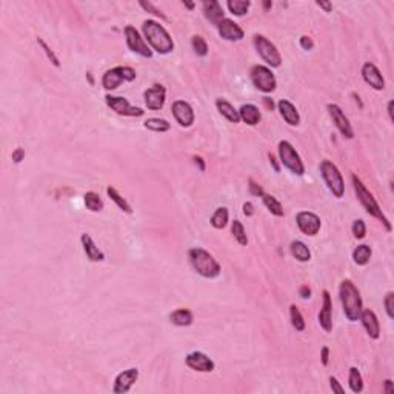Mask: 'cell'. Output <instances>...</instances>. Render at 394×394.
Wrapping results in <instances>:
<instances>
[{"instance_id":"91938a15","label":"cell","mask_w":394,"mask_h":394,"mask_svg":"<svg viewBox=\"0 0 394 394\" xmlns=\"http://www.w3.org/2000/svg\"><path fill=\"white\" fill-rule=\"evenodd\" d=\"M263 6H265V9H268V8H271V6H273V3H271V2H265V3H263Z\"/></svg>"},{"instance_id":"44dd1931","label":"cell","mask_w":394,"mask_h":394,"mask_svg":"<svg viewBox=\"0 0 394 394\" xmlns=\"http://www.w3.org/2000/svg\"><path fill=\"white\" fill-rule=\"evenodd\" d=\"M359 319L362 320V325L366 330L369 338H371V339H379V336H380V325H379V320H377V316L374 314V311H371V310H362L361 317H359Z\"/></svg>"},{"instance_id":"7dc6e473","label":"cell","mask_w":394,"mask_h":394,"mask_svg":"<svg viewBox=\"0 0 394 394\" xmlns=\"http://www.w3.org/2000/svg\"><path fill=\"white\" fill-rule=\"evenodd\" d=\"M23 157H25V151H23V148H17L16 151L13 153V160L16 162V164H19V162L23 160Z\"/></svg>"},{"instance_id":"c3c4849f","label":"cell","mask_w":394,"mask_h":394,"mask_svg":"<svg viewBox=\"0 0 394 394\" xmlns=\"http://www.w3.org/2000/svg\"><path fill=\"white\" fill-rule=\"evenodd\" d=\"M320 357H322V364L327 366L328 362H330V348H328V346H323V348H322V356Z\"/></svg>"},{"instance_id":"1f68e13d","label":"cell","mask_w":394,"mask_h":394,"mask_svg":"<svg viewBox=\"0 0 394 394\" xmlns=\"http://www.w3.org/2000/svg\"><path fill=\"white\" fill-rule=\"evenodd\" d=\"M251 6V2L245 0H228V8L236 16H245Z\"/></svg>"},{"instance_id":"816d5d0a","label":"cell","mask_w":394,"mask_h":394,"mask_svg":"<svg viewBox=\"0 0 394 394\" xmlns=\"http://www.w3.org/2000/svg\"><path fill=\"white\" fill-rule=\"evenodd\" d=\"M385 393H387V394H393V393H394L393 380H390V379H387V380H385Z\"/></svg>"},{"instance_id":"cb8c5ba5","label":"cell","mask_w":394,"mask_h":394,"mask_svg":"<svg viewBox=\"0 0 394 394\" xmlns=\"http://www.w3.org/2000/svg\"><path fill=\"white\" fill-rule=\"evenodd\" d=\"M203 13H205V17L211 23H214V25H219V23L224 20V9L216 0H210V2L203 3Z\"/></svg>"},{"instance_id":"836d02e7","label":"cell","mask_w":394,"mask_h":394,"mask_svg":"<svg viewBox=\"0 0 394 394\" xmlns=\"http://www.w3.org/2000/svg\"><path fill=\"white\" fill-rule=\"evenodd\" d=\"M107 193H108V196L111 197V200L113 202H115V205H117L120 210H123L125 213H128V214H131L133 213V210H131V206H130V203L126 202L123 197L115 191V188H113V187H108L107 188Z\"/></svg>"},{"instance_id":"52a82bcc","label":"cell","mask_w":394,"mask_h":394,"mask_svg":"<svg viewBox=\"0 0 394 394\" xmlns=\"http://www.w3.org/2000/svg\"><path fill=\"white\" fill-rule=\"evenodd\" d=\"M279 156H281L282 164L291 172H294V174L302 176L305 172L302 160H300L299 154L296 153V149L293 148V145L289 142H286V141L279 142Z\"/></svg>"},{"instance_id":"f1b7e54d","label":"cell","mask_w":394,"mask_h":394,"mask_svg":"<svg viewBox=\"0 0 394 394\" xmlns=\"http://www.w3.org/2000/svg\"><path fill=\"white\" fill-rule=\"evenodd\" d=\"M371 248L368 245H359L354 251H353V259L357 265H366L371 259Z\"/></svg>"},{"instance_id":"e0dca14e","label":"cell","mask_w":394,"mask_h":394,"mask_svg":"<svg viewBox=\"0 0 394 394\" xmlns=\"http://www.w3.org/2000/svg\"><path fill=\"white\" fill-rule=\"evenodd\" d=\"M187 365L191 369H194V371H200V373H211L216 366L211 359L200 351L190 353L187 356Z\"/></svg>"},{"instance_id":"8992f818","label":"cell","mask_w":394,"mask_h":394,"mask_svg":"<svg viewBox=\"0 0 394 394\" xmlns=\"http://www.w3.org/2000/svg\"><path fill=\"white\" fill-rule=\"evenodd\" d=\"M136 76H137L136 71L130 66H115L113 69H108V71L103 74L102 85L105 89L113 91L122 82H131V80L136 79Z\"/></svg>"},{"instance_id":"5b68a950","label":"cell","mask_w":394,"mask_h":394,"mask_svg":"<svg viewBox=\"0 0 394 394\" xmlns=\"http://www.w3.org/2000/svg\"><path fill=\"white\" fill-rule=\"evenodd\" d=\"M320 172H322L323 180L328 185L330 191L336 197H342L345 191V183H343V177L340 174V171L338 169V167L330 160H323L320 164Z\"/></svg>"},{"instance_id":"ab89813d","label":"cell","mask_w":394,"mask_h":394,"mask_svg":"<svg viewBox=\"0 0 394 394\" xmlns=\"http://www.w3.org/2000/svg\"><path fill=\"white\" fill-rule=\"evenodd\" d=\"M37 42H39V45L43 48V51H45L46 57H48V59H50V62H51L54 66H60V62H59V59H57V56L53 53V50L50 48V46L45 43V40H43L42 37H37Z\"/></svg>"},{"instance_id":"7402d4cb","label":"cell","mask_w":394,"mask_h":394,"mask_svg":"<svg viewBox=\"0 0 394 394\" xmlns=\"http://www.w3.org/2000/svg\"><path fill=\"white\" fill-rule=\"evenodd\" d=\"M279 111H281V114H282V117L285 119V122L286 123H289L291 126H296V125H299L300 123V115H299V113H297V110H296V107L293 105L291 102H288V100H285V99H282L281 102H279Z\"/></svg>"},{"instance_id":"f35d334b","label":"cell","mask_w":394,"mask_h":394,"mask_svg":"<svg viewBox=\"0 0 394 394\" xmlns=\"http://www.w3.org/2000/svg\"><path fill=\"white\" fill-rule=\"evenodd\" d=\"M231 231H233L234 239L240 243V245H247V243H248V239H247V234H245V229H243V225L239 222V220H234V222H233Z\"/></svg>"},{"instance_id":"7c38bea8","label":"cell","mask_w":394,"mask_h":394,"mask_svg":"<svg viewBox=\"0 0 394 394\" xmlns=\"http://www.w3.org/2000/svg\"><path fill=\"white\" fill-rule=\"evenodd\" d=\"M145 105L148 107V110H153V111H159L164 108L165 105V97H167V89L164 85L160 84H156L153 85L151 88H148L145 91Z\"/></svg>"},{"instance_id":"4316f807","label":"cell","mask_w":394,"mask_h":394,"mask_svg":"<svg viewBox=\"0 0 394 394\" xmlns=\"http://www.w3.org/2000/svg\"><path fill=\"white\" fill-rule=\"evenodd\" d=\"M289 248H291V254L299 262H308L311 259V253L304 242L294 240V242H291V247Z\"/></svg>"},{"instance_id":"30bf717a","label":"cell","mask_w":394,"mask_h":394,"mask_svg":"<svg viewBox=\"0 0 394 394\" xmlns=\"http://www.w3.org/2000/svg\"><path fill=\"white\" fill-rule=\"evenodd\" d=\"M328 108V113L331 115V119L336 125V128L340 131V134L346 139H353L354 137V131L351 128V123L350 120L346 119V115L343 114V111L340 110L339 105H336V103H330L327 107Z\"/></svg>"},{"instance_id":"d6986e66","label":"cell","mask_w":394,"mask_h":394,"mask_svg":"<svg viewBox=\"0 0 394 394\" xmlns=\"http://www.w3.org/2000/svg\"><path fill=\"white\" fill-rule=\"evenodd\" d=\"M362 77L369 86H373L377 91L385 88V80H384V77H382L380 71L373 63H365L362 66Z\"/></svg>"},{"instance_id":"11a10c76","label":"cell","mask_w":394,"mask_h":394,"mask_svg":"<svg viewBox=\"0 0 394 394\" xmlns=\"http://www.w3.org/2000/svg\"><path fill=\"white\" fill-rule=\"evenodd\" d=\"M263 103H265V107L268 108V110H273V108H274V103H273V100H271V99H268V97H263Z\"/></svg>"},{"instance_id":"5bb4252c","label":"cell","mask_w":394,"mask_h":394,"mask_svg":"<svg viewBox=\"0 0 394 394\" xmlns=\"http://www.w3.org/2000/svg\"><path fill=\"white\" fill-rule=\"evenodd\" d=\"M105 102L107 105L115 111L119 115H130V117H141L143 114V111L141 108H134L131 107L128 100L123 99V97H114V96H107L105 97Z\"/></svg>"},{"instance_id":"ba28073f","label":"cell","mask_w":394,"mask_h":394,"mask_svg":"<svg viewBox=\"0 0 394 394\" xmlns=\"http://www.w3.org/2000/svg\"><path fill=\"white\" fill-rule=\"evenodd\" d=\"M254 46H256L257 53L260 54V57L266 63L271 65L273 68L281 66L282 57L274 46V43H271L268 39H265L263 36H259L257 34V36H254Z\"/></svg>"},{"instance_id":"d4e9b609","label":"cell","mask_w":394,"mask_h":394,"mask_svg":"<svg viewBox=\"0 0 394 394\" xmlns=\"http://www.w3.org/2000/svg\"><path fill=\"white\" fill-rule=\"evenodd\" d=\"M239 117L240 120H243L247 125H257L262 119V115H260V111L257 107H254V105H243L240 110H239Z\"/></svg>"},{"instance_id":"603a6c76","label":"cell","mask_w":394,"mask_h":394,"mask_svg":"<svg viewBox=\"0 0 394 394\" xmlns=\"http://www.w3.org/2000/svg\"><path fill=\"white\" fill-rule=\"evenodd\" d=\"M80 240H82L84 251H85V254H86V257H88L91 262H100V260L105 259V254H103V253L96 247V243H94V240L91 239V236H88V234H82Z\"/></svg>"},{"instance_id":"e575fe53","label":"cell","mask_w":394,"mask_h":394,"mask_svg":"<svg viewBox=\"0 0 394 394\" xmlns=\"http://www.w3.org/2000/svg\"><path fill=\"white\" fill-rule=\"evenodd\" d=\"M226 224H228V210L226 208H217L211 217V225L217 229H222L226 226Z\"/></svg>"},{"instance_id":"7a4b0ae2","label":"cell","mask_w":394,"mask_h":394,"mask_svg":"<svg viewBox=\"0 0 394 394\" xmlns=\"http://www.w3.org/2000/svg\"><path fill=\"white\" fill-rule=\"evenodd\" d=\"M340 300H342V307H343V312L348 320L356 322L359 317H361L362 312V297L359 289L354 286V283L351 281H343L340 283Z\"/></svg>"},{"instance_id":"b9f144b4","label":"cell","mask_w":394,"mask_h":394,"mask_svg":"<svg viewBox=\"0 0 394 394\" xmlns=\"http://www.w3.org/2000/svg\"><path fill=\"white\" fill-rule=\"evenodd\" d=\"M384 304H385V310H387V314L390 319L394 317V294L393 293H388L385 300H384Z\"/></svg>"},{"instance_id":"ac0fdd59","label":"cell","mask_w":394,"mask_h":394,"mask_svg":"<svg viewBox=\"0 0 394 394\" xmlns=\"http://www.w3.org/2000/svg\"><path fill=\"white\" fill-rule=\"evenodd\" d=\"M217 28H219L220 37H224L225 40L237 42V40L243 39V29L237 25V23H234L233 20H229V19H224L217 25Z\"/></svg>"},{"instance_id":"f6af8a7d","label":"cell","mask_w":394,"mask_h":394,"mask_svg":"<svg viewBox=\"0 0 394 394\" xmlns=\"http://www.w3.org/2000/svg\"><path fill=\"white\" fill-rule=\"evenodd\" d=\"M250 191H251V194H254V196H263L265 193H263V190H262V187H259V185L254 182L253 179H250Z\"/></svg>"},{"instance_id":"f907efd6","label":"cell","mask_w":394,"mask_h":394,"mask_svg":"<svg viewBox=\"0 0 394 394\" xmlns=\"http://www.w3.org/2000/svg\"><path fill=\"white\" fill-rule=\"evenodd\" d=\"M243 214L248 216V217L254 214V206H253L251 202H247L245 205H243Z\"/></svg>"},{"instance_id":"2e32d148","label":"cell","mask_w":394,"mask_h":394,"mask_svg":"<svg viewBox=\"0 0 394 394\" xmlns=\"http://www.w3.org/2000/svg\"><path fill=\"white\" fill-rule=\"evenodd\" d=\"M137 377H139L137 368L125 369V371H122L117 377H115L113 391H114L115 394H125V393H128V391L131 390V387L136 384Z\"/></svg>"},{"instance_id":"6da1fadb","label":"cell","mask_w":394,"mask_h":394,"mask_svg":"<svg viewBox=\"0 0 394 394\" xmlns=\"http://www.w3.org/2000/svg\"><path fill=\"white\" fill-rule=\"evenodd\" d=\"M142 29L145 34V39L157 53L168 54L174 50V42H172L168 31L156 20H145Z\"/></svg>"},{"instance_id":"8d00e7d4","label":"cell","mask_w":394,"mask_h":394,"mask_svg":"<svg viewBox=\"0 0 394 394\" xmlns=\"http://www.w3.org/2000/svg\"><path fill=\"white\" fill-rule=\"evenodd\" d=\"M289 316H291V325L296 328V331H304L305 330V320L304 316L300 314V311L296 305L289 307Z\"/></svg>"},{"instance_id":"4fadbf2b","label":"cell","mask_w":394,"mask_h":394,"mask_svg":"<svg viewBox=\"0 0 394 394\" xmlns=\"http://www.w3.org/2000/svg\"><path fill=\"white\" fill-rule=\"evenodd\" d=\"M296 222L299 229L307 236H316L320 229V219L314 213L300 211L296 217Z\"/></svg>"},{"instance_id":"484cf974","label":"cell","mask_w":394,"mask_h":394,"mask_svg":"<svg viewBox=\"0 0 394 394\" xmlns=\"http://www.w3.org/2000/svg\"><path fill=\"white\" fill-rule=\"evenodd\" d=\"M216 107H217V110L220 111V114L224 115V117H226L229 122H233V123H237L239 120H240V117H239V111L231 105L229 102H226V100H224V99H217L216 100Z\"/></svg>"},{"instance_id":"6f0895ef","label":"cell","mask_w":394,"mask_h":394,"mask_svg":"<svg viewBox=\"0 0 394 394\" xmlns=\"http://www.w3.org/2000/svg\"><path fill=\"white\" fill-rule=\"evenodd\" d=\"M388 114H390V119L393 120V119H394V117H393V100L388 102Z\"/></svg>"},{"instance_id":"9a60e30c","label":"cell","mask_w":394,"mask_h":394,"mask_svg":"<svg viewBox=\"0 0 394 394\" xmlns=\"http://www.w3.org/2000/svg\"><path fill=\"white\" fill-rule=\"evenodd\" d=\"M172 115L176 117V120L179 122L180 126H185L188 128L194 123V111L191 108V105L185 100H176L171 107Z\"/></svg>"},{"instance_id":"ffe728a7","label":"cell","mask_w":394,"mask_h":394,"mask_svg":"<svg viewBox=\"0 0 394 394\" xmlns=\"http://www.w3.org/2000/svg\"><path fill=\"white\" fill-rule=\"evenodd\" d=\"M319 323L327 333L333 330V304H331V296L327 289L323 291V305L319 312Z\"/></svg>"},{"instance_id":"ee69618b","label":"cell","mask_w":394,"mask_h":394,"mask_svg":"<svg viewBox=\"0 0 394 394\" xmlns=\"http://www.w3.org/2000/svg\"><path fill=\"white\" fill-rule=\"evenodd\" d=\"M330 387H331V390H333L334 393H338V394H343V393H345V390L340 387L339 380L336 379V377H330Z\"/></svg>"},{"instance_id":"9f6ffc18","label":"cell","mask_w":394,"mask_h":394,"mask_svg":"<svg viewBox=\"0 0 394 394\" xmlns=\"http://www.w3.org/2000/svg\"><path fill=\"white\" fill-rule=\"evenodd\" d=\"M270 162H271V165L274 167L276 171H279V165H277V162H276V157L273 154H270Z\"/></svg>"},{"instance_id":"8fae6325","label":"cell","mask_w":394,"mask_h":394,"mask_svg":"<svg viewBox=\"0 0 394 394\" xmlns=\"http://www.w3.org/2000/svg\"><path fill=\"white\" fill-rule=\"evenodd\" d=\"M125 36H126V45L128 48L137 54H141L142 57H151L153 53L151 50L148 48V45L143 42V39L141 37V34L137 32V29L134 27H126L125 28Z\"/></svg>"},{"instance_id":"bcb514c9","label":"cell","mask_w":394,"mask_h":394,"mask_svg":"<svg viewBox=\"0 0 394 394\" xmlns=\"http://www.w3.org/2000/svg\"><path fill=\"white\" fill-rule=\"evenodd\" d=\"M300 46H302L304 50H312L314 43H312V40L308 36H302L300 37Z\"/></svg>"},{"instance_id":"4dcf8cb0","label":"cell","mask_w":394,"mask_h":394,"mask_svg":"<svg viewBox=\"0 0 394 394\" xmlns=\"http://www.w3.org/2000/svg\"><path fill=\"white\" fill-rule=\"evenodd\" d=\"M85 205H86L88 210L92 211V213H97V211H102L103 210V202H102V199L99 197V194L92 193V191H89V193L85 194Z\"/></svg>"},{"instance_id":"f5cc1de1","label":"cell","mask_w":394,"mask_h":394,"mask_svg":"<svg viewBox=\"0 0 394 394\" xmlns=\"http://www.w3.org/2000/svg\"><path fill=\"white\" fill-rule=\"evenodd\" d=\"M317 6L323 8V9L327 11V13H330V11L333 9V5H331V3H328V2H317Z\"/></svg>"},{"instance_id":"60d3db41","label":"cell","mask_w":394,"mask_h":394,"mask_svg":"<svg viewBox=\"0 0 394 394\" xmlns=\"http://www.w3.org/2000/svg\"><path fill=\"white\" fill-rule=\"evenodd\" d=\"M353 234L356 239H364L365 234H366V226H365V222L364 220H354L353 224Z\"/></svg>"},{"instance_id":"83f0119b","label":"cell","mask_w":394,"mask_h":394,"mask_svg":"<svg viewBox=\"0 0 394 394\" xmlns=\"http://www.w3.org/2000/svg\"><path fill=\"white\" fill-rule=\"evenodd\" d=\"M169 319L177 327H188L193 323V312L190 310H177L169 316Z\"/></svg>"},{"instance_id":"277c9868","label":"cell","mask_w":394,"mask_h":394,"mask_svg":"<svg viewBox=\"0 0 394 394\" xmlns=\"http://www.w3.org/2000/svg\"><path fill=\"white\" fill-rule=\"evenodd\" d=\"M353 185H354V191H356V194H357V199L361 200V203L364 205V208L366 210V213H368V214H371V216L376 217V219H379L380 222L385 225V228H387L388 231H391V224H390V220L385 217L384 213H382L379 203H377L376 199H374V196L365 188V185L362 183V180L359 179L356 174L353 176Z\"/></svg>"},{"instance_id":"f546056e","label":"cell","mask_w":394,"mask_h":394,"mask_svg":"<svg viewBox=\"0 0 394 394\" xmlns=\"http://www.w3.org/2000/svg\"><path fill=\"white\" fill-rule=\"evenodd\" d=\"M262 199H263L265 206L268 208V210H270L274 216H277V217H282V216H283V208H282L281 202L277 200L276 197H273V196H270V194H263V196H262Z\"/></svg>"},{"instance_id":"9c48e42d","label":"cell","mask_w":394,"mask_h":394,"mask_svg":"<svg viewBox=\"0 0 394 394\" xmlns=\"http://www.w3.org/2000/svg\"><path fill=\"white\" fill-rule=\"evenodd\" d=\"M251 80L254 86L263 92H273L276 89V77L270 68L256 65L251 69Z\"/></svg>"},{"instance_id":"681fc988","label":"cell","mask_w":394,"mask_h":394,"mask_svg":"<svg viewBox=\"0 0 394 394\" xmlns=\"http://www.w3.org/2000/svg\"><path fill=\"white\" fill-rule=\"evenodd\" d=\"M299 294H300V297H302V299H310L311 297V289H310V286L308 285L300 286Z\"/></svg>"},{"instance_id":"680465c9","label":"cell","mask_w":394,"mask_h":394,"mask_svg":"<svg viewBox=\"0 0 394 394\" xmlns=\"http://www.w3.org/2000/svg\"><path fill=\"white\" fill-rule=\"evenodd\" d=\"M183 5L187 6V8H190V9H193V8H194V3H191V2H183Z\"/></svg>"},{"instance_id":"d590c367","label":"cell","mask_w":394,"mask_h":394,"mask_svg":"<svg viewBox=\"0 0 394 394\" xmlns=\"http://www.w3.org/2000/svg\"><path fill=\"white\" fill-rule=\"evenodd\" d=\"M145 128L151 130L154 133H165L171 128V126L165 119H148L145 122Z\"/></svg>"},{"instance_id":"3957f363","label":"cell","mask_w":394,"mask_h":394,"mask_svg":"<svg viewBox=\"0 0 394 394\" xmlns=\"http://www.w3.org/2000/svg\"><path fill=\"white\" fill-rule=\"evenodd\" d=\"M190 262L193 268L206 279H214L220 274V265L210 253L202 248L190 250Z\"/></svg>"},{"instance_id":"d6a6232c","label":"cell","mask_w":394,"mask_h":394,"mask_svg":"<svg viewBox=\"0 0 394 394\" xmlns=\"http://www.w3.org/2000/svg\"><path fill=\"white\" fill-rule=\"evenodd\" d=\"M350 388L353 393H361L364 390V380H362V374L359 373V369L356 366L350 368Z\"/></svg>"},{"instance_id":"db71d44e","label":"cell","mask_w":394,"mask_h":394,"mask_svg":"<svg viewBox=\"0 0 394 394\" xmlns=\"http://www.w3.org/2000/svg\"><path fill=\"white\" fill-rule=\"evenodd\" d=\"M194 164L199 165L200 171H205V164H203V159L202 157H194Z\"/></svg>"},{"instance_id":"7bdbcfd3","label":"cell","mask_w":394,"mask_h":394,"mask_svg":"<svg viewBox=\"0 0 394 394\" xmlns=\"http://www.w3.org/2000/svg\"><path fill=\"white\" fill-rule=\"evenodd\" d=\"M141 6H142V8H145L146 11H151V13H153V14L159 16L160 19H167V17H165V14H164V13H162V11H160V9H157V8H156V6L153 5V3H149V2H141Z\"/></svg>"},{"instance_id":"74e56055","label":"cell","mask_w":394,"mask_h":394,"mask_svg":"<svg viewBox=\"0 0 394 394\" xmlns=\"http://www.w3.org/2000/svg\"><path fill=\"white\" fill-rule=\"evenodd\" d=\"M191 45H193V50H194V53L197 56L203 57V56L208 54V45H206V42H205V39L202 36H194L191 39Z\"/></svg>"}]
</instances>
